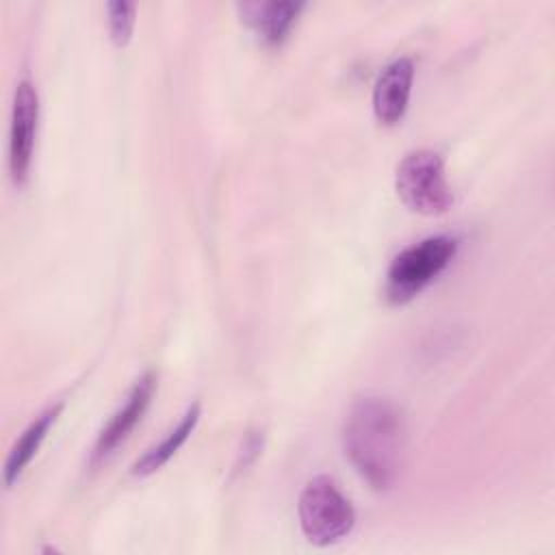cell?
<instances>
[{
    "label": "cell",
    "instance_id": "obj_1",
    "mask_svg": "<svg viewBox=\"0 0 555 555\" xmlns=\"http://www.w3.org/2000/svg\"><path fill=\"white\" fill-rule=\"evenodd\" d=\"M405 418L386 397L362 395L349 405L343 449L358 475L377 492L390 490L405 460Z\"/></svg>",
    "mask_w": 555,
    "mask_h": 555
},
{
    "label": "cell",
    "instance_id": "obj_2",
    "mask_svg": "<svg viewBox=\"0 0 555 555\" xmlns=\"http://www.w3.org/2000/svg\"><path fill=\"white\" fill-rule=\"evenodd\" d=\"M460 241L451 234H436L401 249L386 271V297L403 304L434 282L455 258Z\"/></svg>",
    "mask_w": 555,
    "mask_h": 555
},
{
    "label": "cell",
    "instance_id": "obj_3",
    "mask_svg": "<svg viewBox=\"0 0 555 555\" xmlns=\"http://www.w3.org/2000/svg\"><path fill=\"white\" fill-rule=\"evenodd\" d=\"M299 527L314 546H330L347 538L356 525V509L327 475L312 477L297 501Z\"/></svg>",
    "mask_w": 555,
    "mask_h": 555
},
{
    "label": "cell",
    "instance_id": "obj_4",
    "mask_svg": "<svg viewBox=\"0 0 555 555\" xmlns=\"http://www.w3.org/2000/svg\"><path fill=\"white\" fill-rule=\"evenodd\" d=\"M399 199L418 215H442L453 204L442 156L429 147L408 152L395 171Z\"/></svg>",
    "mask_w": 555,
    "mask_h": 555
},
{
    "label": "cell",
    "instance_id": "obj_5",
    "mask_svg": "<svg viewBox=\"0 0 555 555\" xmlns=\"http://www.w3.org/2000/svg\"><path fill=\"white\" fill-rule=\"evenodd\" d=\"M39 121V95L28 78H22L13 93L11 132H9V169L15 184L28 176Z\"/></svg>",
    "mask_w": 555,
    "mask_h": 555
},
{
    "label": "cell",
    "instance_id": "obj_6",
    "mask_svg": "<svg viewBox=\"0 0 555 555\" xmlns=\"http://www.w3.org/2000/svg\"><path fill=\"white\" fill-rule=\"evenodd\" d=\"M154 390H156V375L152 371H145L134 382V386L130 388L124 405L117 408V412L108 418V423L98 434L93 451H91V462L93 464L106 460L130 436L134 425L145 414V410H147V405L152 401Z\"/></svg>",
    "mask_w": 555,
    "mask_h": 555
},
{
    "label": "cell",
    "instance_id": "obj_7",
    "mask_svg": "<svg viewBox=\"0 0 555 555\" xmlns=\"http://www.w3.org/2000/svg\"><path fill=\"white\" fill-rule=\"evenodd\" d=\"M414 80V63L410 56L390 61L373 87V113L384 126H395L405 115Z\"/></svg>",
    "mask_w": 555,
    "mask_h": 555
},
{
    "label": "cell",
    "instance_id": "obj_8",
    "mask_svg": "<svg viewBox=\"0 0 555 555\" xmlns=\"http://www.w3.org/2000/svg\"><path fill=\"white\" fill-rule=\"evenodd\" d=\"M243 22L269 46L282 43L293 24L297 22L304 2H245L238 4Z\"/></svg>",
    "mask_w": 555,
    "mask_h": 555
},
{
    "label": "cell",
    "instance_id": "obj_9",
    "mask_svg": "<svg viewBox=\"0 0 555 555\" xmlns=\"http://www.w3.org/2000/svg\"><path fill=\"white\" fill-rule=\"evenodd\" d=\"M199 414H202V405H199V401H193V403L186 408V412L182 414V418L178 421V425H176L171 431H167V436H165L158 444L150 447V449L130 466V473H132L134 477H147V475L156 473L163 464H167L169 457L176 455V451H178V449L186 442V438L193 434V429H195V425H197V421H199Z\"/></svg>",
    "mask_w": 555,
    "mask_h": 555
},
{
    "label": "cell",
    "instance_id": "obj_10",
    "mask_svg": "<svg viewBox=\"0 0 555 555\" xmlns=\"http://www.w3.org/2000/svg\"><path fill=\"white\" fill-rule=\"evenodd\" d=\"M63 403H54L50 408H46L17 438V442L13 444L7 462H4V483L13 486L17 481V477L22 475V470L26 468V464L33 460V455L37 453V449L41 447L48 429L52 427V423L56 421V416L61 414Z\"/></svg>",
    "mask_w": 555,
    "mask_h": 555
},
{
    "label": "cell",
    "instance_id": "obj_11",
    "mask_svg": "<svg viewBox=\"0 0 555 555\" xmlns=\"http://www.w3.org/2000/svg\"><path fill=\"white\" fill-rule=\"evenodd\" d=\"M134 4L126 2V0H113L106 4V13H108V33L115 46H126L132 37V28H134Z\"/></svg>",
    "mask_w": 555,
    "mask_h": 555
}]
</instances>
